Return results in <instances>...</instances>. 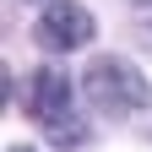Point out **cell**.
I'll list each match as a JSON object with an SVG mask.
<instances>
[{"label":"cell","mask_w":152,"mask_h":152,"mask_svg":"<svg viewBox=\"0 0 152 152\" xmlns=\"http://www.w3.org/2000/svg\"><path fill=\"white\" fill-rule=\"evenodd\" d=\"M82 92H87V103L98 114H114V120L147 109V98H152L147 76L130 60H120V54H98V60L87 65V76H82Z\"/></svg>","instance_id":"obj_1"},{"label":"cell","mask_w":152,"mask_h":152,"mask_svg":"<svg viewBox=\"0 0 152 152\" xmlns=\"http://www.w3.org/2000/svg\"><path fill=\"white\" fill-rule=\"evenodd\" d=\"M33 33H38V44H44V49L71 54V49H87L92 38H98V16H92L87 6H76V0H49Z\"/></svg>","instance_id":"obj_2"},{"label":"cell","mask_w":152,"mask_h":152,"mask_svg":"<svg viewBox=\"0 0 152 152\" xmlns=\"http://www.w3.org/2000/svg\"><path fill=\"white\" fill-rule=\"evenodd\" d=\"M71 76L60 71V65H38L33 71V82H27V114L38 125H60V120H71Z\"/></svg>","instance_id":"obj_3"},{"label":"cell","mask_w":152,"mask_h":152,"mask_svg":"<svg viewBox=\"0 0 152 152\" xmlns=\"http://www.w3.org/2000/svg\"><path fill=\"white\" fill-rule=\"evenodd\" d=\"M11 152H38V147H11Z\"/></svg>","instance_id":"obj_4"},{"label":"cell","mask_w":152,"mask_h":152,"mask_svg":"<svg viewBox=\"0 0 152 152\" xmlns=\"http://www.w3.org/2000/svg\"><path fill=\"white\" fill-rule=\"evenodd\" d=\"M136 6H152V0H136Z\"/></svg>","instance_id":"obj_5"}]
</instances>
